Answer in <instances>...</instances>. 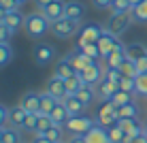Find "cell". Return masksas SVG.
<instances>
[{"label": "cell", "mask_w": 147, "mask_h": 143, "mask_svg": "<svg viewBox=\"0 0 147 143\" xmlns=\"http://www.w3.org/2000/svg\"><path fill=\"white\" fill-rule=\"evenodd\" d=\"M24 28H26V34L30 39L38 41V39H43L47 32H51V22H49L40 11H34V13L26 15V24H24Z\"/></svg>", "instance_id": "cell-1"}, {"label": "cell", "mask_w": 147, "mask_h": 143, "mask_svg": "<svg viewBox=\"0 0 147 143\" xmlns=\"http://www.w3.org/2000/svg\"><path fill=\"white\" fill-rule=\"evenodd\" d=\"M79 30H81V22H77V19H73V17H62V19H58V22L51 24L53 37L60 39V41L75 39L79 34Z\"/></svg>", "instance_id": "cell-2"}, {"label": "cell", "mask_w": 147, "mask_h": 143, "mask_svg": "<svg viewBox=\"0 0 147 143\" xmlns=\"http://www.w3.org/2000/svg\"><path fill=\"white\" fill-rule=\"evenodd\" d=\"M98 122L94 117H88V115H70L64 124V130L70 132V135H85L94 128Z\"/></svg>", "instance_id": "cell-3"}, {"label": "cell", "mask_w": 147, "mask_h": 143, "mask_svg": "<svg viewBox=\"0 0 147 143\" xmlns=\"http://www.w3.org/2000/svg\"><path fill=\"white\" fill-rule=\"evenodd\" d=\"M105 26H100V24H96V22H88V24H83L79 30V34H77V47H81V45H85V43H98L100 37L105 34Z\"/></svg>", "instance_id": "cell-4"}, {"label": "cell", "mask_w": 147, "mask_h": 143, "mask_svg": "<svg viewBox=\"0 0 147 143\" xmlns=\"http://www.w3.org/2000/svg\"><path fill=\"white\" fill-rule=\"evenodd\" d=\"M32 60L36 66H47L55 60V47L49 43H36L32 49Z\"/></svg>", "instance_id": "cell-5"}, {"label": "cell", "mask_w": 147, "mask_h": 143, "mask_svg": "<svg viewBox=\"0 0 147 143\" xmlns=\"http://www.w3.org/2000/svg\"><path fill=\"white\" fill-rule=\"evenodd\" d=\"M130 24H132L130 13H111V17H109V22H107V26H105V28H107L109 32L121 37V34L130 28Z\"/></svg>", "instance_id": "cell-6"}, {"label": "cell", "mask_w": 147, "mask_h": 143, "mask_svg": "<svg viewBox=\"0 0 147 143\" xmlns=\"http://www.w3.org/2000/svg\"><path fill=\"white\" fill-rule=\"evenodd\" d=\"M98 47H100V54H102V60H107L109 56L115 52V49L126 47V45L119 41L117 34H113V32H109V30H105V34H102V37H100V41H98Z\"/></svg>", "instance_id": "cell-7"}, {"label": "cell", "mask_w": 147, "mask_h": 143, "mask_svg": "<svg viewBox=\"0 0 147 143\" xmlns=\"http://www.w3.org/2000/svg\"><path fill=\"white\" fill-rule=\"evenodd\" d=\"M96 122L102 126H109L117 122V107H115L111 100H102V105L98 107V113H96Z\"/></svg>", "instance_id": "cell-8"}, {"label": "cell", "mask_w": 147, "mask_h": 143, "mask_svg": "<svg viewBox=\"0 0 147 143\" xmlns=\"http://www.w3.org/2000/svg\"><path fill=\"white\" fill-rule=\"evenodd\" d=\"M79 79L83 81V83H88V85H96L98 81H102L105 77V68L100 66L98 62H94V64H90L88 68H83V70H79Z\"/></svg>", "instance_id": "cell-9"}, {"label": "cell", "mask_w": 147, "mask_h": 143, "mask_svg": "<svg viewBox=\"0 0 147 143\" xmlns=\"http://www.w3.org/2000/svg\"><path fill=\"white\" fill-rule=\"evenodd\" d=\"M45 90L49 92L51 96H55L58 100H64L66 98V81L62 77H58V75H51V77L47 79V85H45Z\"/></svg>", "instance_id": "cell-10"}, {"label": "cell", "mask_w": 147, "mask_h": 143, "mask_svg": "<svg viewBox=\"0 0 147 143\" xmlns=\"http://www.w3.org/2000/svg\"><path fill=\"white\" fill-rule=\"evenodd\" d=\"M94 88H96V96H98V100H111V98H113V94L119 90V83H115V81L102 77V81H98Z\"/></svg>", "instance_id": "cell-11"}, {"label": "cell", "mask_w": 147, "mask_h": 143, "mask_svg": "<svg viewBox=\"0 0 147 143\" xmlns=\"http://www.w3.org/2000/svg\"><path fill=\"white\" fill-rule=\"evenodd\" d=\"M40 13L53 24V22H58V19L66 17V2H64V0H53V2L49 4V7H45Z\"/></svg>", "instance_id": "cell-12"}, {"label": "cell", "mask_w": 147, "mask_h": 143, "mask_svg": "<svg viewBox=\"0 0 147 143\" xmlns=\"http://www.w3.org/2000/svg\"><path fill=\"white\" fill-rule=\"evenodd\" d=\"M19 105L28 111V113H40V92H26L19 98Z\"/></svg>", "instance_id": "cell-13"}, {"label": "cell", "mask_w": 147, "mask_h": 143, "mask_svg": "<svg viewBox=\"0 0 147 143\" xmlns=\"http://www.w3.org/2000/svg\"><path fill=\"white\" fill-rule=\"evenodd\" d=\"M26 117H28V111L24 109L22 105H15L9 109V115H7V124L13 126V128H24L26 124Z\"/></svg>", "instance_id": "cell-14"}, {"label": "cell", "mask_w": 147, "mask_h": 143, "mask_svg": "<svg viewBox=\"0 0 147 143\" xmlns=\"http://www.w3.org/2000/svg\"><path fill=\"white\" fill-rule=\"evenodd\" d=\"M66 58H68L70 62L75 64V68H77V73H79V70H83V68H88L90 64H94V62H96V60H92V58H90V56H85V54L81 52L79 47H75L73 52H68V54H66Z\"/></svg>", "instance_id": "cell-15"}, {"label": "cell", "mask_w": 147, "mask_h": 143, "mask_svg": "<svg viewBox=\"0 0 147 143\" xmlns=\"http://www.w3.org/2000/svg\"><path fill=\"white\" fill-rule=\"evenodd\" d=\"M85 141L88 143H111L109 141V128L102 124H96L90 132H85Z\"/></svg>", "instance_id": "cell-16"}, {"label": "cell", "mask_w": 147, "mask_h": 143, "mask_svg": "<svg viewBox=\"0 0 147 143\" xmlns=\"http://www.w3.org/2000/svg\"><path fill=\"white\" fill-rule=\"evenodd\" d=\"M62 103L66 105V109H68V113H70V115H83L85 111L90 109V107L85 105L83 100L79 98V96H66Z\"/></svg>", "instance_id": "cell-17"}, {"label": "cell", "mask_w": 147, "mask_h": 143, "mask_svg": "<svg viewBox=\"0 0 147 143\" xmlns=\"http://www.w3.org/2000/svg\"><path fill=\"white\" fill-rule=\"evenodd\" d=\"M85 13H88V9H85V4L81 0H68L66 2V17H73L77 22H81L85 17Z\"/></svg>", "instance_id": "cell-18"}, {"label": "cell", "mask_w": 147, "mask_h": 143, "mask_svg": "<svg viewBox=\"0 0 147 143\" xmlns=\"http://www.w3.org/2000/svg\"><path fill=\"white\" fill-rule=\"evenodd\" d=\"M53 75H58V77H62V79H68V77H75V75H77V68H75V64L64 56V58L55 64V73Z\"/></svg>", "instance_id": "cell-19"}, {"label": "cell", "mask_w": 147, "mask_h": 143, "mask_svg": "<svg viewBox=\"0 0 147 143\" xmlns=\"http://www.w3.org/2000/svg\"><path fill=\"white\" fill-rule=\"evenodd\" d=\"M130 17L134 24H147V0H141L130 9Z\"/></svg>", "instance_id": "cell-20"}, {"label": "cell", "mask_w": 147, "mask_h": 143, "mask_svg": "<svg viewBox=\"0 0 147 143\" xmlns=\"http://www.w3.org/2000/svg\"><path fill=\"white\" fill-rule=\"evenodd\" d=\"M49 115H51L53 124H60V126H64V124H66V120L70 117L68 109H66V105H64L62 100H60V103H58V105L53 107V111H51V113H49Z\"/></svg>", "instance_id": "cell-21"}, {"label": "cell", "mask_w": 147, "mask_h": 143, "mask_svg": "<svg viewBox=\"0 0 147 143\" xmlns=\"http://www.w3.org/2000/svg\"><path fill=\"white\" fill-rule=\"evenodd\" d=\"M75 96H79V98L83 100V103L88 105V107H90V105H94V100H98V96H96V88H94V85H88V83L81 85V90H79Z\"/></svg>", "instance_id": "cell-22"}, {"label": "cell", "mask_w": 147, "mask_h": 143, "mask_svg": "<svg viewBox=\"0 0 147 143\" xmlns=\"http://www.w3.org/2000/svg\"><path fill=\"white\" fill-rule=\"evenodd\" d=\"M139 105H136V100H130V103L117 107V120L121 117H139Z\"/></svg>", "instance_id": "cell-23"}, {"label": "cell", "mask_w": 147, "mask_h": 143, "mask_svg": "<svg viewBox=\"0 0 147 143\" xmlns=\"http://www.w3.org/2000/svg\"><path fill=\"white\" fill-rule=\"evenodd\" d=\"M24 24H26V17H24V13L19 11V9H17V11H11V13L7 15V26L13 28L15 32H17V30H22Z\"/></svg>", "instance_id": "cell-24"}, {"label": "cell", "mask_w": 147, "mask_h": 143, "mask_svg": "<svg viewBox=\"0 0 147 143\" xmlns=\"http://www.w3.org/2000/svg\"><path fill=\"white\" fill-rule=\"evenodd\" d=\"M58 103H60V100L55 98V96H51L47 90L40 92V111H43V113H51L53 107L58 105Z\"/></svg>", "instance_id": "cell-25"}, {"label": "cell", "mask_w": 147, "mask_h": 143, "mask_svg": "<svg viewBox=\"0 0 147 143\" xmlns=\"http://www.w3.org/2000/svg\"><path fill=\"white\" fill-rule=\"evenodd\" d=\"M134 96H145L147 98V70L134 77Z\"/></svg>", "instance_id": "cell-26"}, {"label": "cell", "mask_w": 147, "mask_h": 143, "mask_svg": "<svg viewBox=\"0 0 147 143\" xmlns=\"http://www.w3.org/2000/svg\"><path fill=\"white\" fill-rule=\"evenodd\" d=\"M51 126H53L51 115H49V113H43V111H40V113H38V122H36V132H34V135H45V132L51 128Z\"/></svg>", "instance_id": "cell-27"}, {"label": "cell", "mask_w": 147, "mask_h": 143, "mask_svg": "<svg viewBox=\"0 0 147 143\" xmlns=\"http://www.w3.org/2000/svg\"><path fill=\"white\" fill-rule=\"evenodd\" d=\"M126 54H128V58L130 60H141V58H145L147 56V49L143 47L141 43H132V45H126Z\"/></svg>", "instance_id": "cell-28"}, {"label": "cell", "mask_w": 147, "mask_h": 143, "mask_svg": "<svg viewBox=\"0 0 147 143\" xmlns=\"http://www.w3.org/2000/svg\"><path fill=\"white\" fill-rule=\"evenodd\" d=\"M124 139H126V130L121 128L117 122H115V124H111V126H109V141H111V143H124Z\"/></svg>", "instance_id": "cell-29"}, {"label": "cell", "mask_w": 147, "mask_h": 143, "mask_svg": "<svg viewBox=\"0 0 147 143\" xmlns=\"http://www.w3.org/2000/svg\"><path fill=\"white\" fill-rule=\"evenodd\" d=\"M119 68H121V73H124V77H136L139 75V66H136L134 60H130V58H126L124 62L119 64Z\"/></svg>", "instance_id": "cell-30"}, {"label": "cell", "mask_w": 147, "mask_h": 143, "mask_svg": "<svg viewBox=\"0 0 147 143\" xmlns=\"http://www.w3.org/2000/svg\"><path fill=\"white\" fill-rule=\"evenodd\" d=\"M13 60V47L11 43H0V68H4Z\"/></svg>", "instance_id": "cell-31"}, {"label": "cell", "mask_w": 147, "mask_h": 143, "mask_svg": "<svg viewBox=\"0 0 147 143\" xmlns=\"http://www.w3.org/2000/svg\"><path fill=\"white\" fill-rule=\"evenodd\" d=\"M2 143H22V132H19V128H13V126H4Z\"/></svg>", "instance_id": "cell-32"}, {"label": "cell", "mask_w": 147, "mask_h": 143, "mask_svg": "<svg viewBox=\"0 0 147 143\" xmlns=\"http://www.w3.org/2000/svg\"><path fill=\"white\" fill-rule=\"evenodd\" d=\"M126 58H128V54H126V47H119V49H115V52L111 54L109 58L105 60V62H107L109 66H119Z\"/></svg>", "instance_id": "cell-33"}, {"label": "cell", "mask_w": 147, "mask_h": 143, "mask_svg": "<svg viewBox=\"0 0 147 143\" xmlns=\"http://www.w3.org/2000/svg\"><path fill=\"white\" fill-rule=\"evenodd\" d=\"M130 100H134V94H130V92H124V90H117L113 94V98H111V103L115 107H121L126 103H130Z\"/></svg>", "instance_id": "cell-34"}, {"label": "cell", "mask_w": 147, "mask_h": 143, "mask_svg": "<svg viewBox=\"0 0 147 143\" xmlns=\"http://www.w3.org/2000/svg\"><path fill=\"white\" fill-rule=\"evenodd\" d=\"M64 81H66V94H68V96H75V94L81 90V85H83V81L79 79V75L68 77V79H64Z\"/></svg>", "instance_id": "cell-35"}, {"label": "cell", "mask_w": 147, "mask_h": 143, "mask_svg": "<svg viewBox=\"0 0 147 143\" xmlns=\"http://www.w3.org/2000/svg\"><path fill=\"white\" fill-rule=\"evenodd\" d=\"M109 9H111V13H130L132 4H130V0H113Z\"/></svg>", "instance_id": "cell-36"}, {"label": "cell", "mask_w": 147, "mask_h": 143, "mask_svg": "<svg viewBox=\"0 0 147 143\" xmlns=\"http://www.w3.org/2000/svg\"><path fill=\"white\" fill-rule=\"evenodd\" d=\"M105 77L111 79V81H115V83H119L121 77H124V73H121V68L119 66H105Z\"/></svg>", "instance_id": "cell-37"}, {"label": "cell", "mask_w": 147, "mask_h": 143, "mask_svg": "<svg viewBox=\"0 0 147 143\" xmlns=\"http://www.w3.org/2000/svg\"><path fill=\"white\" fill-rule=\"evenodd\" d=\"M62 132H64V126L53 124L51 128H49L47 132H45V137H47L49 141H53V143H60V141H62Z\"/></svg>", "instance_id": "cell-38"}, {"label": "cell", "mask_w": 147, "mask_h": 143, "mask_svg": "<svg viewBox=\"0 0 147 143\" xmlns=\"http://www.w3.org/2000/svg\"><path fill=\"white\" fill-rule=\"evenodd\" d=\"M36 122H38V113H28L26 117V124H24V128L22 130H26V132H36Z\"/></svg>", "instance_id": "cell-39"}, {"label": "cell", "mask_w": 147, "mask_h": 143, "mask_svg": "<svg viewBox=\"0 0 147 143\" xmlns=\"http://www.w3.org/2000/svg\"><path fill=\"white\" fill-rule=\"evenodd\" d=\"M13 37H15V30L9 28L7 24H0V43H11Z\"/></svg>", "instance_id": "cell-40"}, {"label": "cell", "mask_w": 147, "mask_h": 143, "mask_svg": "<svg viewBox=\"0 0 147 143\" xmlns=\"http://www.w3.org/2000/svg\"><path fill=\"white\" fill-rule=\"evenodd\" d=\"M119 90L134 94V79H132V77H121V81H119Z\"/></svg>", "instance_id": "cell-41"}, {"label": "cell", "mask_w": 147, "mask_h": 143, "mask_svg": "<svg viewBox=\"0 0 147 143\" xmlns=\"http://www.w3.org/2000/svg\"><path fill=\"white\" fill-rule=\"evenodd\" d=\"M0 7H2L4 11L11 13V11H17V9H19V2H17V0H0Z\"/></svg>", "instance_id": "cell-42"}, {"label": "cell", "mask_w": 147, "mask_h": 143, "mask_svg": "<svg viewBox=\"0 0 147 143\" xmlns=\"http://www.w3.org/2000/svg\"><path fill=\"white\" fill-rule=\"evenodd\" d=\"M7 115H9V109L0 105V128H4V124H7Z\"/></svg>", "instance_id": "cell-43"}, {"label": "cell", "mask_w": 147, "mask_h": 143, "mask_svg": "<svg viewBox=\"0 0 147 143\" xmlns=\"http://www.w3.org/2000/svg\"><path fill=\"white\" fill-rule=\"evenodd\" d=\"M132 143H147V128H143V130H141L139 135H136L134 139H132Z\"/></svg>", "instance_id": "cell-44"}, {"label": "cell", "mask_w": 147, "mask_h": 143, "mask_svg": "<svg viewBox=\"0 0 147 143\" xmlns=\"http://www.w3.org/2000/svg\"><path fill=\"white\" fill-rule=\"evenodd\" d=\"M32 2H34V7H36L38 11H43V9H45V7H49L53 0H32Z\"/></svg>", "instance_id": "cell-45"}, {"label": "cell", "mask_w": 147, "mask_h": 143, "mask_svg": "<svg viewBox=\"0 0 147 143\" xmlns=\"http://www.w3.org/2000/svg\"><path fill=\"white\" fill-rule=\"evenodd\" d=\"M94 2V7H98V9H109L111 7V0H92Z\"/></svg>", "instance_id": "cell-46"}, {"label": "cell", "mask_w": 147, "mask_h": 143, "mask_svg": "<svg viewBox=\"0 0 147 143\" xmlns=\"http://www.w3.org/2000/svg\"><path fill=\"white\" fill-rule=\"evenodd\" d=\"M68 143H88V141H85V135H70Z\"/></svg>", "instance_id": "cell-47"}, {"label": "cell", "mask_w": 147, "mask_h": 143, "mask_svg": "<svg viewBox=\"0 0 147 143\" xmlns=\"http://www.w3.org/2000/svg\"><path fill=\"white\" fill-rule=\"evenodd\" d=\"M30 143H53V141H49L45 135H34V139L30 141Z\"/></svg>", "instance_id": "cell-48"}, {"label": "cell", "mask_w": 147, "mask_h": 143, "mask_svg": "<svg viewBox=\"0 0 147 143\" xmlns=\"http://www.w3.org/2000/svg\"><path fill=\"white\" fill-rule=\"evenodd\" d=\"M136 66H139V73H143V70H147V56L141 60H136Z\"/></svg>", "instance_id": "cell-49"}, {"label": "cell", "mask_w": 147, "mask_h": 143, "mask_svg": "<svg viewBox=\"0 0 147 143\" xmlns=\"http://www.w3.org/2000/svg\"><path fill=\"white\" fill-rule=\"evenodd\" d=\"M7 15H9V11H4V9L0 7V24H7Z\"/></svg>", "instance_id": "cell-50"}, {"label": "cell", "mask_w": 147, "mask_h": 143, "mask_svg": "<svg viewBox=\"0 0 147 143\" xmlns=\"http://www.w3.org/2000/svg\"><path fill=\"white\" fill-rule=\"evenodd\" d=\"M2 137H4V128H0V143H2Z\"/></svg>", "instance_id": "cell-51"}, {"label": "cell", "mask_w": 147, "mask_h": 143, "mask_svg": "<svg viewBox=\"0 0 147 143\" xmlns=\"http://www.w3.org/2000/svg\"><path fill=\"white\" fill-rule=\"evenodd\" d=\"M141 2V0H130V4H132V7H134V4H139Z\"/></svg>", "instance_id": "cell-52"}, {"label": "cell", "mask_w": 147, "mask_h": 143, "mask_svg": "<svg viewBox=\"0 0 147 143\" xmlns=\"http://www.w3.org/2000/svg\"><path fill=\"white\" fill-rule=\"evenodd\" d=\"M17 2H19V7H22V4H26V2H28V0H17Z\"/></svg>", "instance_id": "cell-53"}, {"label": "cell", "mask_w": 147, "mask_h": 143, "mask_svg": "<svg viewBox=\"0 0 147 143\" xmlns=\"http://www.w3.org/2000/svg\"><path fill=\"white\" fill-rule=\"evenodd\" d=\"M145 128H147V120H145Z\"/></svg>", "instance_id": "cell-54"}, {"label": "cell", "mask_w": 147, "mask_h": 143, "mask_svg": "<svg viewBox=\"0 0 147 143\" xmlns=\"http://www.w3.org/2000/svg\"><path fill=\"white\" fill-rule=\"evenodd\" d=\"M111 2H113V0H111Z\"/></svg>", "instance_id": "cell-55"}, {"label": "cell", "mask_w": 147, "mask_h": 143, "mask_svg": "<svg viewBox=\"0 0 147 143\" xmlns=\"http://www.w3.org/2000/svg\"><path fill=\"white\" fill-rule=\"evenodd\" d=\"M22 143H24V141H22Z\"/></svg>", "instance_id": "cell-56"}]
</instances>
